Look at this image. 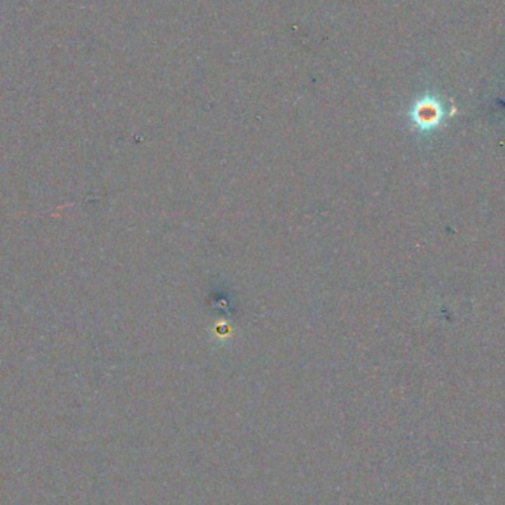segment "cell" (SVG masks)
<instances>
[{
	"label": "cell",
	"mask_w": 505,
	"mask_h": 505,
	"mask_svg": "<svg viewBox=\"0 0 505 505\" xmlns=\"http://www.w3.org/2000/svg\"><path fill=\"white\" fill-rule=\"evenodd\" d=\"M440 116H442L440 108L436 102L424 101L417 105L414 111V121L421 130H430L437 126Z\"/></svg>",
	"instance_id": "obj_1"
}]
</instances>
